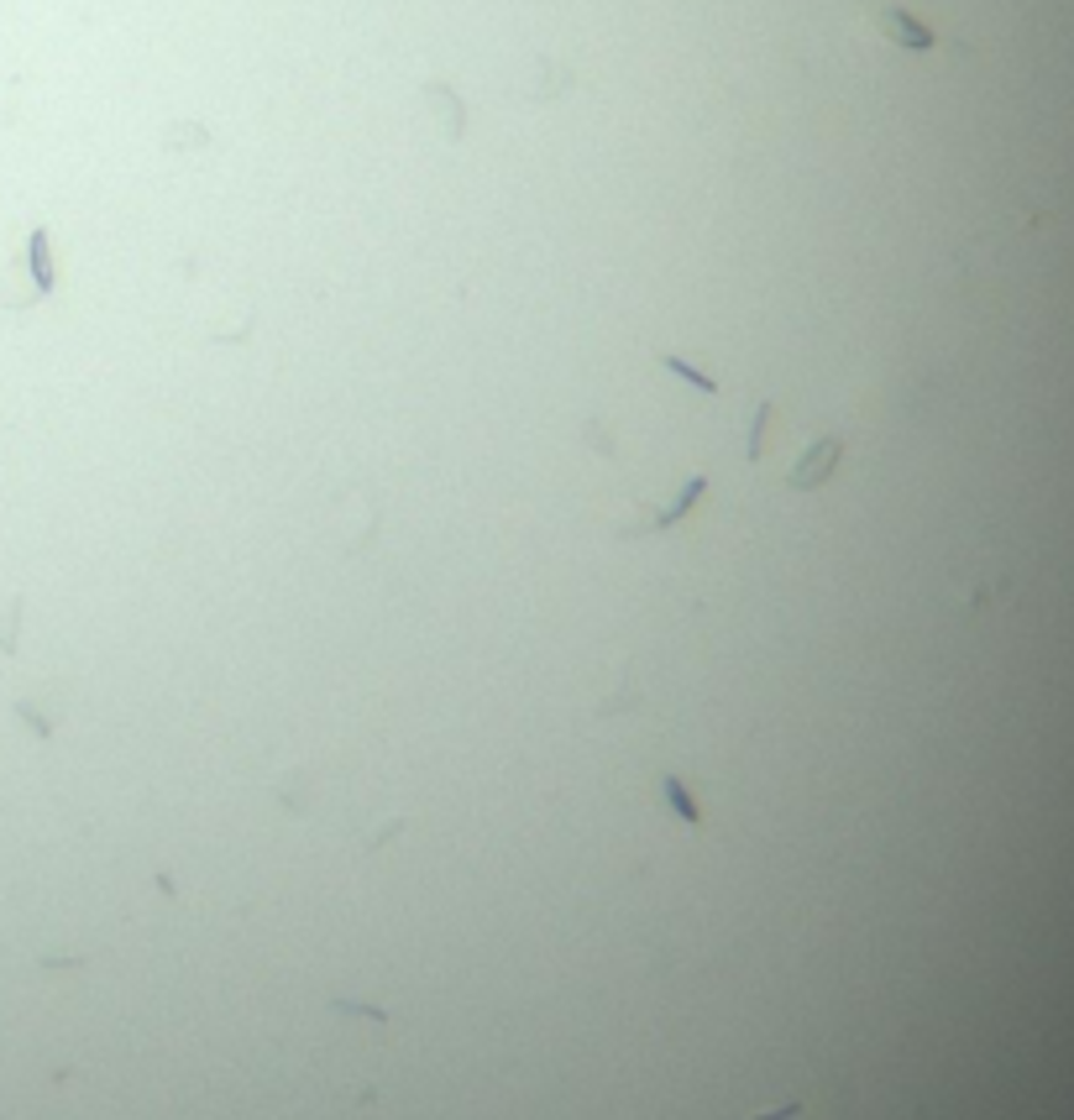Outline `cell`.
Returning <instances> with one entry per match:
<instances>
[{
    "mask_svg": "<svg viewBox=\"0 0 1074 1120\" xmlns=\"http://www.w3.org/2000/svg\"><path fill=\"white\" fill-rule=\"evenodd\" d=\"M870 32L886 37V42H897V47H913V53H933V47H938L933 26H922L918 16L902 11V5H881V11L870 16Z\"/></svg>",
    "mask_w": 1074,
    "mask_h": 1120,
    "instance_id": "obj_1",
    "label": "cell"
},
{
    "mask_svg": "<svg viewBox=\"0 0 1074 1120\" xmlns=\"http://www.w3.org/2000/svg\"><path fill=\"white\" fill-rule=\"evenodd\" d=\"M839 456H844V440H812L807 445V456L791 466V487L797 493H812V487H823L828 477H833V466H839Z\"/></svg>",
    "mask_w": 1074,
    "mask_h": 1120,
    "instance_id": "obj_2",
    "label": "cell"
},
{
    "mask_svg": "<svg viewBox=\"0 0 1074 1120\" xmlns=\"http://www.w3.org/2000/svg\"><path fill=\"white\" fill-rule=\"evenodd\" d=\"M21 268H26V283H32V298H47L58 288V268H53V236L47 226H32L26 236V252H21Z\"/></svg>",
    "mask_w": 1074,
    "mask_h": 1120,
    "instance_id": "obj_3",
    "label": "cell"
},
{
    "mask_svg": "<svg viewBox=\"0 0 1074 1120\" xmlns=\"http://www.w3.org/2000/svg\"><path fill=\"white\" fill-rule=\"evenodd\" d=\"M660 796L671 802V812H676L682 823H692V828L703 823V812H697V802H692V796L682 791V780H676V775H660Z\"/></svg>",
    "mask_w": 1074,
    "mask_h": 1120,
    "instance_id": "obj_4",
    "label": "cell"
},
{
    "mask_svg": "<svg viewBox=\"0 0 1074 1120\" xmlns=\"http://www.w3.org/2000/svg\"><path fill=\"white\" fill-rule=\"evenodd\" d=\"M425 95H430V100H436V105L446 111V127H441V132H446V137H452V141H457V137H461V121H466V111H461V100H457V95L446 100V84H425Z\"/></svg>",
    "mask_w": 1074,
    "mask_h": 1120,
    "instance_id": "obj_5",
    "label": "cell"
},
{
    "mask_svg": "<svg viewBox=\"0 0 1074 1120\" xmlns=\"http://www.w3.org/2000/svg\"><path fill=\"white\" fill-rule=\"evenodd\" d=\"M660 367H671V372H676L682 383H692V388H703V393H718V383H713L708 372H697V367H687L682 356H660Z\"/></svg>",
    "mask_w": 1074,
    "mask_h": 1120,
    "instance_id": "obj_6",
    "label": "cell"
},
{
    "mask_svg": "<svg viewBox=\"0 0 1074 1120\" xmlns=\"http://www.w3.org/2000/svg\"><path fill=\"white\" fill-rule=\"evenodd\" d=\"M802 1105H775V1111H761V1116H745V1120H791Z\"/></svg>",
    "mask_w": 1074,
    "mask_h": 1120,
    "instance_id": "obj_7",
    "label": "cell"
}]
</instances>
